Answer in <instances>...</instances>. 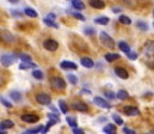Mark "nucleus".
<instances>
[{"label":"nucleus","mask_w":154,"mask_h":134,"mask_svg":"<svg viewBox=\"0 0 154 134\" xmlns=\"http://www.w3.org/2000/svg\"><path fill=\"white\" fill-rule=\"evenodd\" d=\"M99 39H100V42L102 45H104V47H108L109 49H114L115 48V41L111 36H109L106 33L102 31L99 34Z\"/></svg>","instance_id":"f257e3e1"},{"label":"nucleus","mask_w":154,"mask_h":134,"mask_svg":"<svg viewBox=\"0 0 154 134\" xmlns=\"http://www.w3.org/2000/svg\"><path fill=\"white\" fill-rule=\"evenodd\" d=\"M17 61V55L16 54H4L0 58V62L4 67H10Z\"/></svg>","instance_id":"f03ea898"},{"label":"nucleus","mask_w":154,"mask_h":134,"mask_svg":"<svg viewBox=\"0 0 154 134\" xmlns=\"http://www.w3.org/2000/svg\"><path fill=\"white\" fill-rule=\"evenodd\" d=\"M50 85H51V88L55 90H62L66 88V82L62 79V78H56V77H54V78H51L50 79Z\"/></svg>","instance_id":"7ed1b4c3"},{"label":"nucleus","mask_w":154,"mask_h":134,"mask_svg":"<svg viewBox=\"0 0 154 134\" xmlns=\"http://www.w3.org/2000/svg\"><path fill=\"white\" fill-rule=\"evenodd\" d=\"M36 101L38 102L39 104H42V105H49L50 102H51V98H50L49 95H47L44 92H41V93L36 95Z\"/></svg>","instance_id":"20e7f679"},{"label":"nucleus","mask_w":154,"mask_h":134,"mask_svg":"<svg viewBox=\"0 0 154 134\" xmlns=\"http://www.w3.org/2000/svg\"><path fill=\"white\" fill-rule=\"evenodd\" d=\"M0 39H1L4 42H6V43H13V42L16 41L14 35L11 34V33L7 31V30H2V31L0 33Z\"/></svg>","instance_id":"39448f33"},{"label":"nucleus","mask_w":154,"mask_h":134,"mask_svg":"<svg viewBox=\"0 0 154 134\" xmlns=\"http://www.w3.org/2000/svg\"><path fill=\"white\" fill-rule=\"evenodd\" d=\"M43 47L49 51H55L59 48V43H57V41H55L53 39H49V40H45L43 42Z\"/></svg>","instance_id":"423d86ee"},{"label":"nucleus","mask_w":154,"mask_h":134,"mask_svg":"<svg viewBox=\"0 0 154 134\" xmlns=\"http://www.w3.org/2000/svg\"><path fill=\"white\" fill-rule=\"evenodd\" d=\"M93 102H94V104L96 105H98L99 108H103V109H110L111 108V105H110V103L109 102H106L104 98H102V97H94L93 98Z\"/></svg>","instance_id":"0eeeda50"},{"label":"nucleus","mask_w":154,"mask_h":134,"mask_svg":"<svg viewBox=\"0 0 154 134\" xmlns=\"http://www.w3.org/2000/svg\"><path fill=\"white\" fill-rule=\"evenodd\" d=\"M20 119H22V121H24L26 123H36L39 120V117L35 114H24V115H22Z\"/></svg>","instance_id":"6e6552de"},{"label":"nucleus","mask_w":154,"mask_h":134,"mask_svg":"<svg viewBox=\"0 0 154 134\" xmlns=\"http://www.w3.org/2000/svg\"><path fill=\"white\" fill-rule=\"evenodd\" d=\"M72 108H73L74 110H78V111H87V110H88L87 104H85V103L81 102V101H73V102H72Z\"/></svg>","instance_id":"1a4fd4ad"},{"label":"nucleus","mask_w":154,"mask_h":134,"mask_svg":"<svg viewBox=\"0 0 154 134\" xmlns=\"http://www.w3.org/2000/svg\"><path fill=\"white\" fill-rule=\"evenodd\" d=\"M123 111H124V114L128 115V116H135V115H139V114H140V110H139L136 107H131V105L124 107Z\"/></svg>","instance_id":"9d476101"},{"label":"nucleus","mask_w":154,"mask_h":134,"mask_svg":"<svg viewBox=\"0 0 154 134\" xmlns=\"http://www.w3.org/2000/svg\"><path fill=\"white\" fill-rule=\"evenodd\" d=\"M60 67L62 70H77L78 68L77 64H74L72 61H62L60 64Z\"/></svg>","instance_id":"9b49d317"},{"label":"nucleus","mask_w":154,"mask_h":134,"mask_svg":"<svg viewBox=\"0 0 154 134\" xmlns=\"http://www.w3.org/2000/svg\"><path fill=\"white\" fill-rule=\"evenodd\" d=\"M80 62H81V65H82L84 67H86V68H92V67L94 66L93 60H92L91 58H87V56L82 58V59L80 60Z\"/></svg>","instance_id":"f8f14e48"},{"label":"nucleus","mask_w":154,"mask_h":134,"mask_svg":"<svg viewBox=\"0 0 154 134\" xmlns=\"http://www.w3.org/2000/svg\"><path fill=\"white\" fill-rule=\"evenodd\" d=\"M115 73L119 78H122V79H128V77H129L128 72L124 68H122V67H115Z\"/></svg>","instance_id":"ddd939ff"},{"label":"nucleus","mask_w":154,"mask_h":134,"mask_svg":"<svg viewBox=\"0 0 154 134\" xmlns=\"http://www.w3.org/2000/svg\"><path fill=\"white\" fill-rule=\"evenodd\" d=\"M13 126H14L13 121H11V120H4V121L0 122V131H2V129H10Z\"/></svg>","instance_id":"4468645a"},{"label":"nucleus","mask_w":154,"mask_h":134,"mask_svg":"<svg viewBox=\"0 0 154 134\" xmlns=\"http://www.w3.org/2000/svg\"><path fill=\"white\" fill-rule=\"evenodd\" d=\"M103 132L105 134H117V129H116V126L112 123H108L104 128H103Z\"/></svg>","instance_id":"2eb2a0df"},{"label":"nucleus","mask_w":154,"mask_h":134,"mask_svg":"<svg viewBox=\"0 0 154 134\" xmlns=\"http://www.w3.org/2000/svg\"><path fill=\"white\" fill-rule=\"evenodd\" d=\"M90 6L93 8H103V7H105V2L102 0H91Z\"/></svg>","instance_id":"dca6fc26"},{"label":"nucleus","mask_w":154,"mask_h":134,"mask_svg":"<svg viewBox=\"0 0 154 134\" xmlns=\"http://www.w3.org/2000/svg\"><path fill=\"white\" fill-rule=\"evenodd\" d=\"M28 68H37V65L31 62H22L19 65V70H28Z\"/></svg>","instance_id":"f3484780"},{"label":"nucleus","mask_w":154,"mask_h":134,"mask_svg":"<svg viewBox=\"0 0 154 134\" xmlns=\"http://www.w3.org/2000/svg\"><path fill=\"white\" fill-rule=\"evenodd\" d=\"M10 97H11L14 102H20V101H22V95H20L18 91H16V90L10 91Z\"/></svg>","instance_id":"a211bd4d"},{"label":"nucleus","mask_w":154,"mask_h":134,"mask_svg":"<svg viewBox=\"0 0 154 134\" xmlns=\"http://www.w3.org/2000/svg\"><path fill=\"white\" fill-rule=\"evenodd\" d=\"M17 55V58H19L23 62H31V60H32V58L29 55V54H25V53H19V54H16Z\"/></svg>","instance_id":"6ab92c4d"},{"label":"nucleus","mask_w":154,"mask_h":134,"mask_svg":"<svg viewBox=\"0 0 154 134\" xmlns=\"http://www.w3.org/2000/svg\"><path fill=\"white\" fill-rule=\"evenodd\" d=\"M119 58H121V55L119 54H116V53H108L105 55V60L109 61V62H112V61H115V60L119 59Z\"/></svg>","instance_id":"aec40b11"},{"label":"nucleus","mask_w":154,"mask_h":134,"mask_svg":"<svg viewBox=\"0 0 154 134\" xmlns=\"http://www.w3.org/2000/svg\"><path fill=\"white\" fill-rule=\"evenodd\" d=\"M110 22V19H109V17H98V18H96L94 19V23H97V24H100V25H106L108 23Z\"/></svg>","instance_id":"412c9836"},{"label":"nucleus","mask_w":154,"mask_h":134,"mask_svg":"<svg viewBox=\"0 0 154 134\" xmlns=\"http://www.w3.org/2000/svg\"><path fill=\"white\" fill-rule=\"evenodd\" d=\"M116 97H117L118 99H121V101H124V99L129 98V93H128V92H127L125 90H119V91L117 92Z\"/></svg>","instance_id":"4be33fe9"},{"label":"nucleus","mask_w":154,"mask_h":134,"mask_svg":"<svg viewBox=\"0 0 154 134\" xmlns=\"http://www.w3.org/2000/svg\"><path fill=\"white\" fill-rule=\"evenodd\" d=\"M24 13L26 14V16H29V17H31V18H36L38 14H37V12L34 10V8H31V7H26L25 10H24Z\"/></svg>","instance_id":"5701e85b"},{"label":"nucleus","mask_w":154,"mask_h":134,"mask_svg":"<svg viewBox=\"0 0 154 134\" xmlns=\"http://www.w3.org/2000/svg\"><path fill=\"white\" fill-rule=\"evenodd\" d=\"M66 121H67V123H68L72 128H77L78 127L77 119H75L74 116H68V117H66Z\"/></svg>","instance_id":"b1692460"},{"label":"nucleus","mask_w":154,"mask_h":134,"mask_svg":"<svg viewBox=\"0 0 154 134\" xmlns=\"http://www.w3.org/2000/svg\"><path fill=\"white\" fill-rule=\"evenodd\" d=\"M72 2V6L75 8V10H84L85 8V4L82 2V1H80V0H73V1H71Z\"/></svg>","instance_id":"393cba45"},{"label":"nucleus","mask_w":154,"mask_h":134,"mask_svg":"<svg viewBox=\"0 0 154 134\" xmlns=\"http://www.w3.org/2000/svg\"><path fill=\"white\" fill-rule=\"evenodd\" d=\"M118 47H119V49L122 50V51H124L125 54H129L131 50H130V47L127 45L124 41H121L119 43H118Z\"/></svg>","instance_id":"a878e982"},{"label":"nucleus","mask_w":154,"mask_h":134,"mask_svg":"<svg viewBox=\"0 0 154 134\" xmlns=\"http://www.w3.org/2000/svg\"><path fill=\"white\" fill-rule=\"evenodd\" d=\"M43 22H44V24H45V25H48V26H50V28L59 29V24H57L55 20H51V19H48V18H44V19H43Z\"/></svg>","instance_id":"bb28decb"},{"label":"nucleus","mask_w":154,"mask_h":134,"mask_svg":"<svg viewBox=\"0 0 154 134\" xmlns=\"http://www.w3.org/2000/svg\"><path fill=\"white\" fill-rule=\"evenodd\" d=\"M136 26H137L140 30H142V31H147V30L149 29L148 24H147L146 22H142V20H137V22H136Z\"/></svg>","instance_id":"cd10ccee"},{"label":"nucleus","mask_w":154,"mask_h":134,"mask_svg":"<svg viewBox=\"0 0 154 134\" xmlns=\"http://www.w3.org/2000/svg\"><path fill=\"white\" fill-rule=\"evenodd\" d=\"M118 22L119 23H122V24H125V25H129V24H131V19L129 18V17H127V16H119V18H118Z\"/></svg>","instance_id":"c85d7f7f"},{"label":"nucleus","mask_w":154,"mask_h":134,"mask_svg":"<svg viewBox=\"0 0 154 134\" xmlns=\"http://www.w3.org/2000/svg\"><path fill=\"white\" fill-rule=\"evenodd\" d=\"M59 107H60V110H61V113L62 114H67V111H68V107H67V104H66V102L65 101H59Z\"/></svg>","instance_id":"c756f323"},{"label":"nucleus","mask_w":154,"mask_h":134,"mask_svg":"<svg viewBox=\"0 0 154 134\" xmlns=\"http://www.w3.org/2000/svg\"><path fill=\"white\" fill-rule=\"evenodd\" d=\"M47 116H48V119H49V121H54L55 123H57V122H60V119H59V116H57V115H55V114H48Z\"/></svg>","instance_id":"7c9ffc66"},{"label":"nucleus","mask_w":154,"mask_h":134,"mask_svg":"<svg viewBox=\"0 0 154 134\" xmlns=\"http://www.w3.org/2000/svg\"><path fill=\"white\" fill-rule=\"evenodd\" d=\"M42 128H43V126H42V125H39V126H37L36 128H31V129H28L26 132H29L30 134H36V133H39V132L42 131Z\"/></svg>","instance_id":"2f4dec72"},{"label":"nucleus","mask_w":154,"mask_h":134,"mask_svg":"<svg viewBox=\"0 0 154 134\" xmlns=\"http://www.w3.org/2000/svg\"><path fill=\"white\" fill-rule=\"evenodd\" d=\"M32 76L36 78V79H43V73L39 71V70H34V72H32Z\"/></svg>","instance_id":"473e14b6"},{"label":"nucleus","mask_w":154,"mask_h":134,"mask_svg":"<svg viewBox=\"0 0 154 134\" xmlns=\"http://www.w3.org/2000/svg\"><path fill=\"white\" fill-rule=\"evenodd\" d=\"M67 78H68L69 83H72L73 85L78 84V78L75 77V76H74V74H68V76H67Z\"/></svg>","instance_id":"72a5a7b5"},{"label":"nucleus","mask_w":154,"mask_h":134,"mask_svg":"<svg viewBox=\"0 0 154 134\" xmlns=\"http://www.w3.org/2000/svg\"><path fill=\"white\" fill-rule=\"evenodd\" d=\"M112 119H114V121H115L118 126H122V125H123V120H122L117 114H114V115H112Z\"/></svg>","instance_id":"f704fd0d"},{"label":"nucleus","mask_w":154,"mask_h":134,"mask_svg":"<svg viewBox=\"0 0 154 134\" xmlns=\"http://www.w3.org/2000/svg\"><path fill=\"white\" fill-rule=\"evenodd\" d=\"M104 95L108 97V98H110V99H114L116 97V95L112 92V91H110V90H104Z\"/></svg>","instance_id":"c9c22d12"},{"label":"nucleus","mask_w":154,"mask_h":134,"mask_svg":"<svg viewBox=\"0 0 154 134\" xmlns=\"http://www.w3.org/2000/svg\"><path fill=\"white\" fill-rule=\"evenodd\" d=\"M0 102H1L6 108H12V103H11V102H8V101H6L4 97H0Z\"/></svg>","instance_id":"e433bc0d"},{"label":"nucleus","mask_w":154,"mask_h":134,"mask_svg":"<svg viewBox=\"0 0 154 134\" xmlns=\"http://www.w3.org/2000/svg\"><path fill=\"white\" fill-rule=\"evenodd\" d=\"M128 55V59L129 60H136L137 59V53H135V51H130L129 54H127Z\"/></svg>","instance_id":"4c0bfd02"},{"label":"nucleus","mask_w":154,"mask_h":134,"mask_svg":"<svg viewBox=\"0 0 154 134\" xmlns=\"http://www.w3.org/2000/svg\"><path fill=\"white\" fill-rule=\"evenodd\" d=\"M72 14L77 18V19H80V20H85V17L81 14V13H79V12H72Z\"/></svg>","instance_id":"58836bf2"},{"label":"nucleus","mask_w":154,"mask_h":134,"mask_svg":"<svg viewBox=\"0 0 154 134\" xmlns=\"http://www.w3.org/2000/svg\"><path fill=\"white\" fill-rule=\"evenodd\" d=\"M122 131H123V133L124 134H136L133 129H129V128H127V127H123Z\"/></svg>","instance_id":"ea45409f"},{"label":"nucleus","mask_w":154,"mask_h":134,"mask_svg":"<svg viewBox=\"0 0 154 134\" xmlns=\"http://www.w3.org/2000/svg\"><path fill=\"white\" fill-rule=\"evenodd\" d=\"M85 34H87V35H93V34H96V30H93L92 28H86V29H85Z\"/></svg>","instance_id":"a19ab883"},{"label":"nucleus","mask_w":154,"mask_h":134,"mask_svg":"<svg viewBox=\"0 0 154 134\" xmlns=\"http://www.w3.org/2000/svg\"><path fill=\"white\" fill-rule=\"evenodd\" d=\"M72 131H73V133L74 134H85L84 133V131L82 129H80V128H72Z\"/></svg>","instance_id":"79ce46f5"},{"label":"nucleus","mask_w":154,"mask_h":134,"mask_svg":"<svg viewBox=\"0 0 154 134\" xmlns=\"http://www.w3.org/2000/svg\"><path fill=\"white\" fill-rule=\"evenodd\" d=\"M11 13H12V16H18V17H22V16H23L19 11H16V10H12V11H11Z\"/></svg>","instance_id":"37998d69"},{"label":"nucleus","mask_w":154,"mask_h":134,"mask_svg":"<svg viewBox=\"0 0 154 134\" xmlns=\"http://www.w3.org/2000/svg\"><path fill=\"white\" fill-rule=\"evenodd\" d=\"M112 12H114V13H118V12H121V8H119V7H114V8H112Z\"/></svg>","instance_id":"c03bdc74"},{"label":"nucleus","mask_w":154,"mask_h":134,"mask_svg":"<svg viewBox=\"0 0 154 134\" xmlns=\"http://www.w3.org/2000/svg\"><path fill=\"white\" fill-rule=\"evenodd\" d=\"M50 109H51L53 111H55V115H57V109H56L55 107H50Z\"/></svg>","instance_id":"a18cd8bd"},{"label":"nucleus","mask_w":154,"mask_h":134,"mask_svg":"<svg viewBox=\"0 0 154 134\" xmlns=\"http://www.w3.org/2000/svg\"><path fill=\"white\" fill-rule=\"evenodd\" d=\"M8 2H11V4H17L18 0H8Z\"/></svg>","instance_id":"49530a36"},{"label":"nucleus","mask_w":154,"mask_h":134,"mask_svg":"<svg viewBox=\"0 0 154 134\" xmlns=\"http://www.w3.org/2000/svg\"><path fill=\"white\" fill-rule=\"evenodd\" d=\"M0 134H6V133H5L4 131H0Z\"/></svg>","instance_id":"de8ad7c7"},{"label":"nucleus","mask_w":154,"mask_h":134,"mask_svg":"<svg viewBox=\"0 0 154 134\" xmlns=\"http://www.w3.org/2000/svg\"><path fill=\"white\" fill-rule=\"evenodd\" d=\"M22 134H30V133H29V132H23Z\"/></svg>","instance_id":"09e8293b"}]
</instances>
